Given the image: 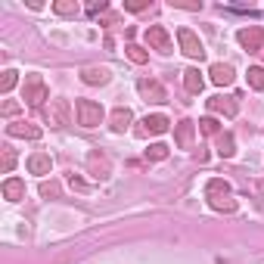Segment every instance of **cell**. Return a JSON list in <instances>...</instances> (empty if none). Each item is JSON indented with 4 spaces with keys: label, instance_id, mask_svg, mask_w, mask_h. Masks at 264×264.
<instances>
[{
    "label": "cell",
    "instance_id": "obj_10",
    "mask_svg": "<svg viewBox=\"0 0 264 264\" xmlns=\"http://www.w3.org/2000/svg\"><path fill=\"white\" fill-rule=\"evenodd\" d=\"M208 109L211 112H224V115H230V118L236 115V103L233 100H224V97H211L208 100Z\"/></svg>",
    "mask_w": 264,
    "mask_h": 264
},
{
    "label": "cell",
    "instance_id": "obj_14",
    "mask_svg": "<svg viewBox=\"0 0 264 264\" xmlns=\"http://www.w3.org/2000/svg\"><path fill=\"white\" fill-rule=\"evenodd\" d=\"M183 84H186V90H190V93H199L205 81H202V75H199L196 68H186V71H183Z\"/></svg>",
    "mask_w": 264,
    "mask_h": 264
},
{
    "label": "cell",
    "instance_id": "obj_27",
    "mask_svg": "<svg viewBox=\"0 0 264 264\" xmlns=\"http://www.w3.org/2000/svg\"><path fill=\"white\" fill-rule=\"evenodd\" d=\"M13 162H16V156H13V149H7V159H4V171H10V168H13Z\"/></svg>",
    "mask_w": 264,
    "mask_h": 264
},
{
    "label": "cell",
    "instance_id": "obj_23",
    "mask_svg": "<svg viewBox=\"0 0 264 264\" xmlns=\"http://www.w3.org/2000/svg\"><path fill=\"white\" fill-rule=\"evenodd\" d=\"M13 84H16V71H4V81H0V90H4V93H10V90H13Z\"/></svg>",
    "mask_w": 264,
    "mask_h": 264
},
{
    "label": "cell",
    "instance_id": "obj_24",
    "mask_svg": "<svg viewBox=\"0 0 264 264\" xmlns=\"http://www.w3.org/2000/svg\"><path fill=\"white\" fill-rule=\"evenodd\" d=\"M128 56H131V62H146V53L140 47H134V44L128 47Z\"/></svg>",
    "mask_w": 264,
    "mask_h": 264
},
{
    "label": "cell",
    "instance_id": "obj_26",
    "mask_svg": "<svg viewBox=\"0 0 264 264\" xmlns=\"http://www.w3.org/2000/svg\"><path fill=\"white\" fill-rule=\"evenodd\" d=\"M56 13L68 16V13H78V7H75V4H56Z\"/></svg>",
    "mask_w": 264,
    "mask_h": 264
},
{
    "label": "cell",
    "instance_id": "obj_16",
    "mask_svg": "<svg viewBox=\"0 0 264 264\" xmlns=\"http://www.w3.org/2000/svg\"><path fill=\"white\" fill-rule=\"evenodd\" d=\"M131 109H115V112H112V128H115V131H125L128 125H131Z\"/></svg>",
    "mask_w": 264,
    "mask_h": 264
},
{
    "label": "cell",
    "instance_id": "obj_1",
    "mask_svg": "<svg viewBox=\"0 0 264 264\" xmlns=\"http://www.w3.org/2000/svg\"><path fill=\"white\" fill-rule=\"evenodd\" d=\"M205 196L211 199V205H214L218 211H233V208H236V202L230 199V186L224 183V180H208Z\"/></svg>",
    "mask_w": 264,
    "mask_h": 264
},
{
    "label": "cell",
    "instance_id": "obj_17",
    "mask_svg": "<svg viewBox=\"0 0 264 264\" xmlns=\"http://www.w3.org/2000/svg\"><path fill=\"white\" fill-rule=\"evenodd\" d=\"M50 115H53L56 125H65V118H68V103H65V100H56L53 109H50Z\"/></svg>",
    "mask_w": 264,
    "mask_h": 264
},
{
    "label": "cell",
    "instance_id": "obj_8",
    "mask_svg": "<svg viewBox=\"0 0 264 264\" xmlns=\"http://www.w3.org/2000/svg\"><path fill=\"white\" fill-rule=\"evenodd\" d=\"M211 81H214V84H224V87L233 84V68L224 65V62H214V65H211Z\"/></svg>",
    "mask_w": 264,
    "mask_h": 264
},
{
    "label": "cell",
    "instance_id": "obj_21",
    "mask_svg": "<svg viewBox=\"0 0 264 264\" xmlns=\"http://www.w3.org/2000/svg\"><path fill=\"white\" fill-rule=\"evenodd\" d=\"M146 156H149V159H165V156H168V146H165V143H153V146L146 149Z\"/></svg>",
    "mask_w": 264,
    "mask_h": 264
},
{
    "label": "cell",
    "instance_id": "obj_12",
    "mask_svg": "<svg viewBox=\"0 0 264 264\" xmlns=\"http://www.w3.org/2000/svg\"><path fill=\"white\" fill-rule=\"evenodd\" d=\"M50 156H44V153H37V156H31L28 159V168H31V174H50Z\"/></svg>",
    "mask_w": 264,
    "mask_h": 264
},
{
    "label": "cell",
    "instance_id": "obj_5",
    "mask_svg": "<svg viewBox=\"0 0 264 264\" xmlns=\"http://www.w3.org/2000/svg\"><path fill=\"white\" fill-rule=\"evenodd\" d=\"M146 41L153 44L156 50H171V41H168V31L162 25H149L146 28Z\"/></svg>",
    "mask_w": 264,
    "mask_h": 264
},
{
    "label": "cell",
    "instance_id": "obj_11",
    "mask_svg": "<svg viewBox=\"0 0 264 264\" xmlns=\"http://www.w3.org/2000/svg\"><path fill=\"white\" fill-rule=\"evenodd\" d=\"M81 78H84V84H106L109 81V68H84L81 71Z\"/></svg>",
    "mask_w": 264,
    "mask_h": 264
},
{
    "label": "cell",
    "instance_id": "obj_22",
    "mask_svg": "<svg viewBox=\"0 0 264 264\" xmlns=\"http://www.w3.org/2000/svg\"><path fill=\"white\" fill-rule=\"evenodd\" d=\"M41 193L50 196V199H56V196H59V183H56V180H44V183H41Z\"/></svg>",
    "mask_w": 264,
    "mask_h": 264
},
{
    "label": "cell",
    "instance_id": "obj_9",
    "mask_svg": "<svg viewBox=\"0 0 264 264\" xmlns=\"http://www.w3.org/2000/svg\"><path fill=\"white\" fill-rule=\"evenodd\" d=\"M261 37H264L261 28H243V31H239V44H243L246 50H258V47H261Z\"/></svg>",
    "mask_w": 264,
    "mask_h": 264
},
{
    "label": "cell",
    "instance_id": "obj_3",
    "mask_svg": "<svg viewBox=\"0 0 264 264\" xmlns=\"http://www.w3.org/2000/svg\"><path fill=\"white\" fill-rule=\"evenodd\" d=\"M177 37H180V47H183V53L186 56H193V59H205V47H202V41L190 31V28H180L177 31Z\"/></svg>",
    "mask_w": 264,
    "mask_h": 264
},
{
    "label": "cell",
    "instance_id": "obj_28",
    "mask_svg": "<svg viewBox=\"0 0 264 264\" xmlns=\"http://www.w3.org/2000/svg\"><path fill=\"white\" fill-rule=\"evenodd\" d=\"M16 112H19L16 103H7V106H4V115H16Z\"/></svg>",
    "mask_w": 264,
    "mask_h": 264
},
{
    "label": "cell",
    "instance_id": "obj_25",
    "mask_svg": "<svg viewBox=\"0 0 264 264\" xmlns=\"http://www.w3.org/2000/svg\"><path fill=\"white\" fill-rule=\"evenodd\" d=\"M199 125H202V131H205V134H214V131H218V122H214V118H202Z\"/></svg>",
    "mask_w": 264,
    "mask_h": 264
},
{
    "label": "cell",
    "instance_id": "obj_20",
    "mask_svg": "<svg viewBox=\"0 0 264 264\" xmlns=\"http://www.w3.org/2000/svg\"><path fill=\"white\" fill-rule=\"evenodd\" d=\"M249 84L255 90H264V68H249Z\"/></svg>",
    "mask_w": 264,
    "mask_h": 264
},
{
    "label": "cell",
    "instance_id": "obj_13",
    "mask_svg": "<svg viewBox=\"0 0 264 264\" xmlns=\"http://www.w3.org/2000/svg\"><path fill=\"white\" fill-rule=\"evenodd\" d=\"M4 196H7L10 202H19V199L25 196V183H22V180H16V177H13V180H7V183H4Z\"/></svg>",
    "mask_w": 264,
    "mask_h": 264
},
{
    "label": "cell",
    "instance_id": "obj_2",
    "mask_svg": "<svg viewBox=\"0 0 264 264\" xmlns=\"http://www.w3.org/2000/svg\"><path fill=\"white\" fill-rule=\"evenodd\" d=\"M75 112H78V125H84V128H97L103 122V106L100 103L78 100V103H75Z\"/></svg>",
    "mask_w": 264,
    "mask_h": 264
},
{
    "label": "cell",
    "instance_id": "obj_19",
    "mask_svg": "<svg viewBox=\"0 0 264 264\" xmlns=\"http://www.w3.org/2000/svg\"><path fill=\"white\" fill-rule=\"evenodd\" d=\"M190 137H193V125L183 122V125L177 128V143H180V146H190Z\"/></svg>",
    "mask_w": 264,
    "mask_h": 264
},
{
    "label": "cell",
    "instance_id": "obj_6",
    "mask_svg": "<svg viewBox=\"0 0 264 264\" xmlns=\"http://www.w3.org/2000/svg\"><path fill=\"white\" fill-rule=\"evenodd\" d=\"M168 131V118L165 115H146L140 134H165Z\"/></svg>",
    "mask_w": 264,
    "mask_h": 264
},
{
    "label": "cell",
    "instance_id": "obj_4",
    "mask_svg": "<svg viewBox=\"0 0 264 264\" xmlns=\"http://www.w3.org/2000/svg\"><path fill=\"white\" fill-rule=\"evenodd\" d=\"M25 100L31 106H41L47 100V87L41 81V75H28V78H25Z\"/></svg>",
    "mask_w": 264,
    "mask_h": 264
},
{
    "label": "cell",
    "instance_id": "obj_18",
    "mask_svg": "<svg viewBox=\"0 0 264 264\" xmlns=\"http://www.w3.org/2000/svg\"><path fill=\"white\" fill-rule=\"evenodd\" d=\"M218 153H221L224 159H230V156L236 153V149H233V137H230V134H221V137H218Z\"/></svg>",
    "mask_w": 264,
    "mask_h": 264
},
{
    "label": "cell",
    "instance_id": "obj_7",
    "mask_svg": "<svg viewBox=\"0 0 264 264\" xmlns=\"http://www.w3.org/2000/svg\"><path fill=\"white\" fill-rule=\"evenodd\" d=\"M137 87H140V93H143L146 100H153V103H162V100H165V87H162L159 81H140Z\"/></svg>",
    "mask_w": 264,
    "mask_h": 264
},
{
    "label": "cell",
    "instance_id": "obj_15",
    "mask_svg": "<svg viewBox=\"0 0 264 264\" xmlns=\"http://www.w3.org/2000/svg\"><path fill=\"white\" fill-rule=\"evenodd\" d=\"M13 137H28V140H37L41 137V128H31V125H10L7 128Z\"/></svg>",
    "mask_w": 264,
    "mask_h": 264
}]
</instances>
